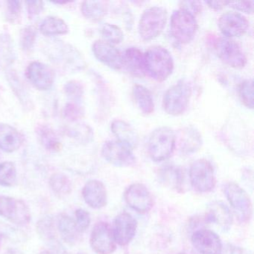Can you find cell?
Here are the masks:
<instances>
[{
    "label": "cell",
    "instance_id": "6da1fadb",
    "mask_svg": "<svg viewBox=\"0 0 254 254\" xmlns=\"http://www.w3.org/2000/svg\"><path fill=\"white\" fill-rule=\"evenodd\" d=\"M145 74L162 82L169 78L174 69V61L169 50L161 46L150 47L144 53Z\"/></svg>",
    "mask_w": 254,
    "mask_h": 254
},
{
    "label": "cell",
    "instance_id": "7a4b0ae2",
    "mask_svg": "<svg viewBox=\"0 0 254 254\" xmlns=\"http://www.w3.org/2000/svg\"><path fill=\"white\" fill-rule=\"evenodd\" d=\"M176 146V134L169 127H160L151 133L148 140V154L151 160L162 162L171 157Z\"/></svg>",
    "mask_w": 254,
    "mask_h": 254
},
{
    "label": "cell",
    "instance_id": "3957f363",
    "mask_svg": "<svg viewBox=\"0 0 254 254\" xmlns=\"http://www.w3.org/2000/svg\"><path fill=\"white\" fill-rule=\"evenodd\" d=\"M167 10L163 7L147 8L139 22V35L145 41H152L163 32L167 22Z\"/></svg>",
    "mask_w": 254,
    "mask_h": 254
},
{
    "label": "cell",
    "instance_id": "277c9868",
    "mask_svg": "<svg viewBox=\"0 0 254 254\" xmlns=\"http://www.w3.org/2000/svg\"><path fill=\"white\" fill-rule=\"evenodd\" d=\"M191 96V87L181 80L172 86L165 93L163 100L164 111L169 115H181L187 111Z\"/></svg>",
    "mask_w": 254,
    "mask_h": 254
},
{
    "label": "cell",
    "instance_id": "5b68a950",
    "mask_svg": "<svg viewBox=\"0 0 254 254\" xmlns=\"http://www.w3.org/2000/svg\"><path fill=\"white\" fill-rule=\"evenodd\" d=\"M195 17L186 10L180 8L172 13L171 17V34L175 41L181 44L191 42L197 30Z\"/></svg>",
    "mask_w": 254,
    "mask_h": 254
},
{
    "label": "cell",
    "instance_id": "8992f818",
    "mask_svg": "<svg viewBox=\"0 0 254 254\" xmlns=\"http://www.w3.org/2000/svg\"><path fill=\"white\" fill-rule=\"evenodd\" d=\"M224 191L238 221L241 223L248 222L252 217L253 206L248 193L233 182L226 184Z\"/></svg>",
    "mask_w": 254,
    "mask_h": 254
},
{
    "label": "cell",
    "instance_id": "52a82bcc",
    "mask_svg": "<svg viewBox=\"0 0 254 254\" xmlns=\"http://www.w3.org/2000/svg\"><path fill=\"white\" fill-rule=\"evenodd\" d=\"M0 216L18 226H25L32 219L30 209L20 199L0 195Z\"/></svg>",
    "mask_w": 254,
    "mask_h": 254
},
{
    "label": "cell",
    "instance_id": "ba28073f",
    "mask_svg": "<svg viewBox=\"0 0 254 254\" xmlns=\"http://www.w3.org/2000/svg\"><path fill=\"white\" fill-rule=\"evenodd\" d=\"M190 178L191 187L198 192H209L215 188L213 167L206 159H199L191 164Z\"/></svg>",
    "mask_w": 254,
    "mask_h": 254
},
{
    "label": "cell",
    "instance_id": "9c48e42d",
    "mask_svg": "<svg viewBox=\"0 0 254 254\" xmlns=\"http://www.w3.org/2000/svg\"><path fill=\"white\" fill-rule=\"evenodd\" d=\"M215 51L218 58L227 66L242 69L247 64V58L240 46L228 38H221L215 41Z\"/></svg>",
    "mask_w": 254,
    "mask_h": 254
},
{
    "label": "cell",
    "instance_id": "30bf717a",
    "mask_svg": "<svg viewBox=\"0 0 254 254\" xmlns=\"http://www.w3.org/2000/svg\"><path fill=\"white\" fill-rule=\"evenodd\" d=\"M102 156L108 163L117 167H128L136 162L132 150L117 140L105 142L102 148Z\"/></svg>",
    "mask_w": 254,
    "mask_h": 254
},
{
    "label": "cell",
    "instance_id": "8fae6325",
    "mask_svg": "<svg viewBox=\"0 0 254 254\" xmlns=\"http://www.w3.org/2000/svg\"><path fill=\"white\" fill-rule=\"evenodd\" d=\"M90 243L92 249L97 254H112L117 249L112 228L104 221L97 223L93 227Z\"/></svg>",
    "mask_w": 254,
    "mask_h": 254
},
{
    "label": "cell",
    "instance_id": "7c38bea8",
    "mask_svg": "<svg viewBox=\"0 0 254 254\" xmlns=\"http://www.w3.org/2000/svg\"><path fill=\"white\" fill-rule=\"evenodd\" d=\"M124 197L127 204L139 213H146L154 206V200L149 190L139 183L129 186L125 191Z\"/></svg>",
    "mask_w": 254,
    "mask_h": 254
},
{
    "label": "cell",
    "instance_id": "4fadbf2b",
    "mask_svg": "<svg viewBox=\"0 0 254 254\" xmlns=\"http://www.w3.org/2000/svg\"><path fill=\"white\" fill-rule=\"evenodd\" d=\"M26 75L29 82L41 91L50 90L54 84V72L48 65L41 62H32L26 69Z\"/></svg>",
    "mask_w": 254,
    "mask_h": 254
},
{
    "label": "cell",
    "instance_id": "5bb4252c",
    "mask_svg": "<svg viewBox=\"0 0 254 254\" xmlns=\"http://www.w3.org/2000/svg\"><path fill=\"white\" fill-rule=\"evenodd\" d=\"M137 221L127 212L117 215L112 229L116 244L120 246L128 245L136 236Z\"/></svg>",
    "mask_w": 254,
    "mask_h": 254
},
{
    "label": "cell",
    "instance_id": "9a60e30c",
    "mask_svg": "<svg viewBox=\"0 0 254 254\" xmlns=\"http://www.w3.org/2000/svg\"><path fill=\"white\" fill-rule=\"evenodd\" d=\"M191 243L200 254H222L223 245L219 236L210 230L200 229L191 236Z\"/></svg>",
    "mask_w": 254,
    "mask_h": 254
},
{
    "label": "cell",
    "instance_id": "2e32d148",
    "mask_svg": "<svg viewBox=\"0 0 254 254\" xmlns=\"http://www.w3.org/2000/svg\"><path fill=\"white\" fill-rule=\"evenodd\" d=\"M218 28L226 38L242 36L249 29V21L240 13L227 11L220 17Z\"/></svg>",
    "mask_w": 254,
    "mask_h": 254
},
{
    "label": "cell",
    "instance_id": "e0dca14e",
    "mask_svg": "<svg viewBox=\"0 0 254 254\" xmlns=\"http://www.w3.org/2000/svg\"><path fill=\"white\" fill-rule=\"evenodd\" d=\"M92 50L95 57L108 67L116 70L123 68V54L112 44L98 40L93 43Z\"/></svg>",
    "mask_w": 254,
    "mask_h": 254
},
{
    "label": "cell",
    "instance_id": "ac0fdd59",
    "mask_svg": "<svg viewBox=\"0 0 254 254\" xmlns=\"http://www.w3.org/2000/svg\"><path fill=\"white\" fill-rule=\"evenodd\" d=\"M82 196L85 203L95 209L105 207L108 202V192L103 183L90 180L83 187Z\"/></svg>",
    "mask_w": 254,
    "mask_h": 254
},
{
    "label": "cell",
    "instance_id": "d6986e66",
    "mask_svg": "<svg viewBox=\"0 0 254 254\" xmlns=\"http://www.w3.org/2000/svg\"><path fill=\"white\" fill-rule=\"evenodd\" d=\"M36 230L40 238L51 248L50 252L52 254H66V251L58 240L54 220L52 217L45 216L39 220L36 225Z\"/></svg>",
    "mask_w": 254,
    "mask_h": 254
},
{
    "label": "cell",
    "instance_id": "ffe728a7",
    "mask_svg": "<svg viewBox=\"0 0 254 254\" xmlns=\"http://www.w3.org/2000/svg\"><path fill=\"white\" fill-rule=\"evenodd\" d=\"M206 220L223 231H228L233 224V217L229 208L223 202L214 201L206 208Z\"/></svg>",
    "mask_w": 254,
    "mask_h": 254
},
{
    "label": "cell",
    "instance_id": "44dd1931",
    "mask_svg": "<svg viewBox=\"0 0 254 254\" xmlns=\"http://www.w3.org/2000/svg\"><path fill=\"white\" fill-rule=\"evenodd\" d=\"M56 223V227L64 242L70 246H74L80 242L82 233L73 218L66 214H60Z\"/></svg>",
    "mask_w": 254,
    "mask_h": 254
},
{
    "label": "cell",
    "instance_id": "7402d4cb",
    "mask_svg": "<svg viewBox=\"0 0 254 254\" xmlns=\"http://www.w3.org/2000/svg\"><path fill=\"white\" fill-rule=\"evenodd\" d=\"M111 130L117 141L133 150L139 145V136L133 127L123 120H114L111 123Z\"/></svg>",
    "mask_w": 254,
    "mask_h": 254
},
{
    "label": "cell",
    "instance_id": "603a6c76",
    "mask_svg": "<svg viewBox=\"0 0 254 254\" xmlns=\"http://www.w3.org/2000/svg\"><path fill=\"white\" fill-rule=\"evenodd\" d=\"M23 142L21 133L10 125L0 123V148L7 153L18 150Z\"/></svg>",
    "mask_w": 254,
    "mask_h": 254
},
{
    "label": "cell",
    "instance_id": "cb8c5ba5",
    "mask_svg": "<svg viewBox=\"0 0 254 254\" xmlns=\"http://www.w3.org/2000/svg\"><path fill=\"white\" fill-rule=\"evenodd\" d=\"M123 67L136 77L145 75L144 53L136 47H130L123 55Z\"/></svg>",
    "mask_w": 254,
    "mask_h": 254
},
{
    "label": "cell",
    "instance_id": "d4e9b609",
    "mask_svg": "<svg viewBox=\"0 0 254 254\" xmlns=\"http://www.w3.org/2000/svg\"><path fill=\"white\" fill-rule=\"evenodd\" d=\"M159 181L164 187L178 192L184 191V176L182 170L176 166H166L160 169Z\"/></svg>",
    "mask_w": 254,
    "mask_h": 254
},
{
    "label": "cell",
    "instance_id": "484cf974",
    "mask_svg": "<svg viewBox=\"0 0 254 254\" xmlns=\"http://www.w3.org/2000/svg\"><path fill=\"white\" fill-rule=\"evenodd\" d=\"M178 137L180 150L183 154H193L201 147V136L194 127H188L183 129Z\"/></svg>",
    "mask_w": 254,
    "mask_h": 254
},
{
    "label": "cell",
    "instance_id": "4316f807",
    "mask_svg": "<svg viewBox=\"0 0 254 254\" xmlns=\"http://www.w3.org/2000/svg\"><path fill=\"white\" fill-rule=\"evenodd\" d=\"M132 94L138 109L142 114L150 115L154 112V99L146 87L139 84H135L132 89Z\"/></svg>",
    "mask_w": 254,
    "mask_h": 254
},
{
    "label": "cell",
    "instance_id": "83f0119b",
    "mask_svg": "<svg viewBox=\"0 0 254 254\" xmlns=\"http://www.w3.org/2000/svg\"><path fill=\"white\" fill-rule=\"evenodd\" d=\"M39 29L46 36L66 35L69 32V27L64 20L55 16L45 17L41 22Z\"/></svg>",
    "mask_w": 254,
    "mask_h": 254
},
{
    "label": "cell",
    "instance_id": "f1b7e54d",
    "mask_svg": "<svg viewBox=\"0 0 254 254\" xmlns=\"http://www.w3.org/2000/svg\"><path fill=\"white\" fill-rule=\"evenodd\" d=\"M81 13L87 20L99 22L108 12V5L103 1H84L81 4Z\"/></svg>",
    "mask_w": 254,
    "mask_h": 254
},
{
    "label": "cell",
    "instance_id": "f546056e",
    "mask_svg": "<svg viewBox=\"0 0 254 254\" xmlns=\"http://www.w3.org/2000/svg\"><path fill=\"white\" fill-rule=\"evenodd\" d=\"M49 184L53 193L59 197L69 195L72 190L70 180L66 175L62 173L53 174L50 177Z\"/></svg>",
    "mask_w": 254,
    "mask_h": 254
},
{
    "label": "cell",
    "instance_id": "4dcf8cb0",
    "mask_svg": "<svg viewBox=\"0 0 254 254\" xmlns=\"http://www.w3.org/2000/svg\"><path fill=\"white\" fill-rule=\"evenodd\" d=\"M37 133L41 143L49 151H58L61 149V142L53 129L47 126H41L37 129Z\"/></svg>",
    "mask_w": 254,
    "mask_h": 254
},
{
    "label": "cell",
    "instance_id": "1f68e13d",
    "mask_svg": "<svg viewBox=\"0 0 254 254\" xmlns=\"http://www.w3.org/2000/svg\"><path fill=\"white\" fill-rule=\"evenodd\" d=\"M17 172L15 165L10 161L0 163V186L11 187L17 181Z\"/></svg>",
    "mask_w": 254,
    "mask_h": 254
},
{
    "label": "cell",
    "instance_id": "d6a6232c",
    "mask_svg": "<svg viewBox=\"0 0 254 254\" xmlns=\"http://www.w3.org/2000/svg\"><path fill=\"white\" fill-rule=\"evenodd\" d=\"M100 33L105 41L112 45L120 44L124 38L121 29L116 25L110 23H105L101 26Z\"/></svg>",
    "mask_w": 254,
    "mask_h": 254
},
{
    "label": "cell",
    "instance_id": "836d02e7",
    "mask_svg": "<svg viewBox=\"0 0 254 254\" xmlns=\"http://www.w3.org/2000/svg\"><path fill=\"white\" fill-rule=\"evenodd\" d=\"M239 97L245 107L250 109L254 108V82L252 79L245 80L241 84Z\"/></svg>",
    "mask_w": 254,
    "mask_h": 254
},
{
    "label": "cell",
    "instance_id": "e575fe53",
    "mask_svg": "<svg viewBox=\"0 0 254 254\" xmlns=\"http://www.w3.org/2000/svg\"><path fill=\"white\" fill-rule=\"evenodd\" d=\"M37 38L36 29L33 26H27L20 33V44L24 51H30L35 45Z\"/></svg>",
    "mask_w": 254,
    "mask_h": 254
},
{
    "label": "cell",
    "instance_id": "d590c367",
    "mask_svg": "<svg viewBox=\"0 0 254 254\" xmlns=\"http://www.w3.org/2000/svg\"><path fill=\"white\" fill-rule=\"evenodd\" d=\"M64 91L68 98L74 102L80 103L82 101L84 88L78 81H71L66 83L64 86Z\"/></svg>",
    "mask_w": 254,
    "mask_h": 254
},
{
    "label": "cell",
    "instance_id": "8d00e7d4",
    "mask_svg": "<svg viewBox=\"0 0 254 254\" xmlns=\"http://www.w3.org/2000/svg\"><path fill=\"white\" fill-rule=\"evenodd\" d=\"M75 223L81 233L86 231L90 227L91 218L87 210L84 209H78L75 212Z\"/></svg>",
    "mask_w": 254,
    "mask_h": 254
},
{
    "label": "cell",
    "instance_id": "74e56055",
    "mask_svg": "<svg viewBox=\"0 0 254 254\" xmlns=\"http://www.w3.org/2000/svg\"><path fill=\"white\" fill-rule=\"evenodd\" d=\"M8 11H7V17L8 21L14 23L20 17L21 11V2L20 1H8Z\"/></svg>",
    "mask_w": 254,
    "mask_h": 254
},
{
    "label": "cell",
    "instance_id": "f35d334b",
    "mask_svg": "<svg viewBox=\"0 0 254 254\" xmlns=\"http://www.w3.org/2000/svg\"><path fill=\"white\" fill-rule=\"evenodd\" d=\"M64 114V117L67 118L68 120H71V121H75V120L82 117L84 112H83V110L78 105H77L76 104L72 103L68 104L65 107Z\"/></svg>",
    "mask_w": 254,
    "mask_h": 254
},
{
    "label": "cell",
    "instance_id": "ab89813d",
    "mask_svg": "<svg viewBox=\"0 0 254 254\" xmlns=\"http://www.w3.org/2000/svg\"><path fill=\"white\" fill-rule=\"evenodd\" d=\"M227 5L231 8L246 14H252L254 9L253 1H243V2H228Z\"/></svg>",
    "mask_w": 254,
    "mask_h": 254
},
{
    "label": "cell",
    "instance_id": "60d3db41",
    "mask_svg": "<svg viewBox=\"0 0 254 254\" xmlns=\"http://www.w3.org/2000/svg\"><path fill=\"white\" fill-rule=\"evenodd\" d=\"M19 236L20 235L17 234L16 229L4 223L0 222V239L5 238V239H11L14 240L16 238L19 237Z\"/></svg>",
    "mask_w": 254,
    "mask_h": 254
},
{
    "label": "cell",
    "instance_id": "b9f144b4",
    "mask_svg": "<svg viewBox=\"0 0 254 254\" xmlns=\"http://www.w3.org/2000/svg\"><path fill=\"white\" fill-rule=\"evenodd\" d=\"M26 3L30 17L38 15L44 9V2L41 1H27Z\"/></svg>",
    "mask_w": 254,
    "mask_h": 254
},
{
    "label": "cell",
    "instance_id": "7bdbcfd3",
    "mask_svg": "<svg viewBox=\"0 0 254 254\" xmlns=\"http://www.w3.org/2000/svg\"><path fill=\"white\" fill-rule=\"evenodd\" d=\"M181 8L189 11V12L194 15V14H197L201 11L202 4L200 2H196V1H186V2H181Z\"/></svg>",
    "mask_w": 254,
    "mask_h": 254
},
{
    "label": "cell",
    "instance_id": "ee69618b",
    "mask_svg": "<svg viewBox=\"0 0 254 254\" xmlns=\"http://www.w3.org/2000/svg\"><path fill=\"white\" fill-rule=\"evenodd\" d=\"M222 254H252L249 253V251L239 247L233 246V245H228L226 248L225 251L223 250Z\"/></svg>",
    "mask_w": 254,
    "mask_h": 254
},
{
    "label": "cell",
    "instance_id": "f6af8a7d",
    "mask_svg": "<svg viewBox=\"0 0 254 254\" xmlns=\"http://www.w3.org/2000/svg\"><path fill=\"white\" fill-rule=\"evenodd\" d=\"M206 3L209 5V8L218 11V10L222 9L224 7L227 5L228 2H224V1H211V2H206Z\"/></svg>",
    "mask_w": 254,
    "mask_h": 254
},
{
    "label": "cell",
    "instance_id": "bcb514c9",
    "mask_svg": "<svg viewBox=\"0 0 254 254\" xmlns=\"http://www.w3.org/2000/svg\"><path fill=\"white\" fill-rule=\"evenodd\" d=\"M6 254H23V253L20 252V251H16V250H11L8 251Z\"/></svg>",
    "mask_w": 254,
    "mask_h": 254
},
{
    "label": "cell",
    "instance_id": "7dc6e473",
    "mask_svg": "<svg viewBox=\"0 0 254 254\" xmlns=\"http://www.w3.org/2000/svg\"><path fill=\"white\" fill-rule=\"evenodd\" d=\"M41 254H53L50 251H44Z\"/></svg>",
    "mask_w": 254,
    "mask_h": 254
},
{
    "label": "cell",
    "instance_id": "c3c4849f",
    "mask_svg": "<svg viewBox=\"0 0 254 254\" xmlns=\"http://www.w3.org/2000/svg\"><path fill=\"white\" fill-rule=\"evenodd\" d=\"M77 254H87L85 252H78Z\"/></svg>",
    "mask_w": 254,
    "mask_h": 254
},
{
    "label": "cell",
    "instance_id": "681fc988",
    "mask_svg": "<svg viewBox=\"0 0 254 254\" xmlns=\"http://www.w3.org/2000/svg\"><path fill=\"white\" fill-rule=\"evenodd\" d=\"M1 240H2V239H0V248H1V245H2V243H1Z\"/></svg>",
    "mask_w": 254,
    "mask_h": 254
},
{
    "label": "cell",
    "instance_id": "f907efd6",
    "mask_svg": "<svg viewBox=\"0 0 254 254\" xmlns=\"http://www.w3.org/2000/svg\"><path fill=\"white\" fill-rule=\"evenodd\" d=\"M184 254V253H183V254H182V253H181V254Z\"/></svg>",
    "mask_w": 254,
    "mask_h": 254
}]
</instances>
